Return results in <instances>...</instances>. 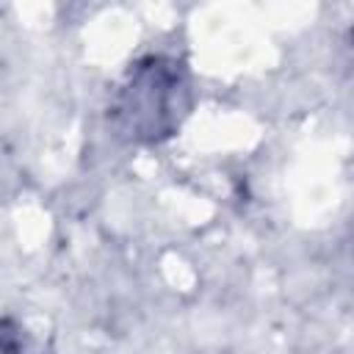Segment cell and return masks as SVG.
I'll list each match as a JSON object with an SVG mask.
<instances>
[{"mask_svg":"<svg viewBox=\"0 0 354 354\" xmlns=\"http://www.w3.org/2000/svg\"><path fill=\"white\" fill-rule=\"evenodd\" d=\"M188 102L185 66L166 55H149L130 66L111 105V119L130 141L152 144L180 127Z\"/></svg>","mask_w":354,"mask_h":354,"instance_id":"cell-1","label":"cell"},{"mask_svg":"<svg viewBox=\"0 0 354 354\" xmlns=\"http://www.w3.org/2000/svg\"><path fill=\"white\" fill-rule=\"evenodd\" d=\"M19 351H22L19 326L11 318H0V354H19Z\"/></svg>","mask_w":354,"mask_h":354,"instance_id":"cell-2","label":"cell"}]
</instances>
